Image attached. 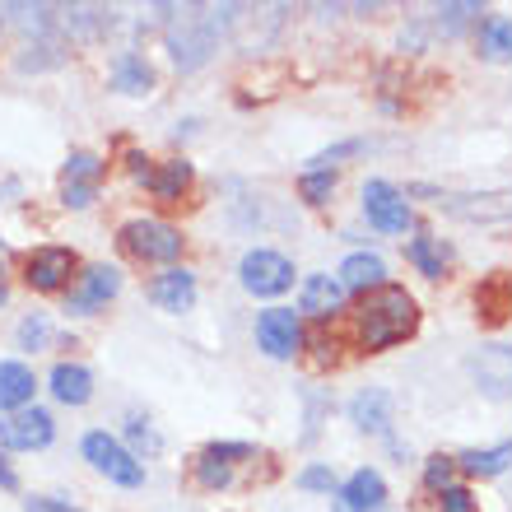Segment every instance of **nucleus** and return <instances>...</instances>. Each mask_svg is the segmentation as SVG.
<instances>
[{
    "label": "nucleus",
    "mask_w": 512,
    "mask_h": 512,
    "mask_svg": "<svg viewBox=\"0 0 512 512\" xmlns=\"http://www.w3.org/2000/svg\"><path fill=\"white\" fill-rule=\"evenodd\" d=\"M419 326V303L405 294L401 284H382L373 294H364L359 312H354V345L364 354H382L391 345H401Z\"/></svg>",
    "instance_id": "nucleus-1"
},
{
    "label": "nucleus",
    "mask_w": 512,
    "mask_h": 512,
    "mask_svg": "<svg viewBox=\"0 0 512 512\" xmlns=\"http://www.w3.org/2000/svg\"><path fill=\"white\" fill-rule=\"evenodd\" d=\"M224 10H210V5H187V10H173L168 19V52H173L177 70H201L219 47V19Z\"/></svg>",
    "instance_id": "nucleus-2"
},
{
    "label": "nucleus",
    "mask_w": 512,
    "mask_h": 512,
    "mask_svg": "<svg viewBox=\"0 0 512 512\" xmlns=\"http://www.w3.org/2000/svg\"><path fill=\"white\" fill-rule=\"evenodd\" d=\"M84 461L94 466L98 475H108L112 485H126V489H135V485H145V461L135 457L131 447H122L112 433H103V429H94V433H84Z\"/></svg>",
    "instance_id": "nucleus-3"
},
{
    "label": "nucleus",
    "mask_w": 512,
    "mask_h": 512,
    "mask_svg": "<svg viewBox=\"0 0 512 512\" xmlns=\"http://www.w3.org/2000/svg\"><path fill=\"white\" fill-rule=\"evenodd\" d=\"M122 247L135 256V261H177L182 256V233L173 229V224H163V219H126L122 224Z\"/></svg>",
    "instance_id": "nucleus-4"
},
{
    "label": "nucleus",
    "mask_w": 512,
    "mask_h": 512,
    "mask_svg": "<svg viewBox=\"0 0 512 512\" xmlns=\"http://www.w3.org/2000/svg\"><path fill=\"white\" fill-rule=\"evenodd\" d=\"M238 280H243L247 294L256 298H275L284 294L289 284H294V261L284 252H270V247H256V252L243 256V266H238Z\"/></svg>",
    "instance_id": "nucleus-5"
},
{
    "label": "nucleus",
    "mask_w": 512,
    "mask_h": 512,
    "mask_svg": "<svg viewBox=\"0 0 512 512\" xmlns=\"http://www.w3.org/2000/svg\"><path fill=\"white\" fill-rule=\"evenodd\" d=\"M256 345L270 354V359H294L303 350V322H298L294 308H266L256 317Z\"/></svg>",
    "instance_id": "nucleus-6"
},
{
    "label": "nucleus",
    "mask_w": 512,
    "mask_h": 512,
    "mask_svg": "<svg viewBox=\"0 0 512 512\" xmlns=\"http://www.w3.org/2000/svg\"><path fill=\"white\" fill-rule=\"evenodd\" d=\"M364 215H368V224L382 229V233H405L410 224H415L405 191H396L391 182H382V177H373V182L364 187Z\"/></svg>",
    "instance_id": "nucleus-7"
},
{
    "label": "nucleus",
    "mask_w": 512,
    "mask_h": 512,
    "mask_svg": "<svg viewBox=\"0 0 512 512\" xmlns=\"http://www.w3.org/2000/svg\"><path fill=\"white\" fill-rule=\"evenodd\" d=\"M103 173H108V168H103L98 154L75 149V154L66 159V173H61V205H66V210H84V205H94Z\"/></svg>",
    "instance_id": "nucleus-8"
},
{
    "label": "nucleus",
    "mask_w": 512,
    "mask_h": 512,
    "mask_svg": "<svg viewBox=\"0 0 512 512\" xmlns=\"http://www.w3.org/2000/svg\"><path fill=\"white\" fill-rule=\"evenodd\" d=\"M52 438H56V424L38 405L14 410V415L0 419V447H10V452H38V447H47Z\"/></svg>",
    "instance_id": "nucleus-9"
},
{
    "label": "nucleus",
    "mask_w": 512,
    "mask_h": 512,
    "mask_svg": "<svg viewBox=\"0 0 512 512\" xmlns=\"http://www.w3.org/2000/svg\"><path fill=\"white\" fill-rule=\"evenodd\" d=\"M75 252L70 247H38V252H28L24 261V280L28 289H38V294H56V289H66L70 275H75Z\"/></svg>",
    "instance_id": "nucleus-10"
},
{
    "label": "nucleus",
    "mask_w": 512,
    "mask_h": 512,
    "mask_svg": "<svg viewBox=\"0 0 512 512\" xmlns=\"http://www.w3.org/2000/svg\"><path fill=\"white\" fill-rule=\"evenodd\" d=\"M256 457L252 443H210L196 452V480H201L205 489H229L233 485V466L238 461Z\"/></svg>",
    "instance_id": "nucleus-11"
},
{
    "label": "nucleus",
    "mask_w": 512,
    "mask_h": 512,
    "mask_svg": "<svg viewBox=\"0 0 512 512\" xmlns=\"http://www.w3.org/2000/svg\"><path fill=\"white\" fill-rule=\"evenodd\" d=\"M471 378L494 401L512 396V345H485L480 354H471Z\"/></svg>",
    "instance_id": "nucleus-12"
},
{
    "label": "nucleus",
    "mask_w": 512,
    "mask_h": 512,
    "mask_svg": "<svg viewBox=\"0 0 512 512\" xmlns=\"http://www.w3.org/2000/svg\"><path fill=\"white\" fill-rule=\"evenodd\" d=\"M438 205L457 219H512V191H485V196H461V191H433Z\"/></svg>",
    "instance_id": "nucleus-13"
},
{
    "label": "nucleus",
    "mask_w": 512,
    "mask_h": 512,
    "mask_svg": "<svg viewBox=\"0 0 512 512\" xmlns=\"http://www.w3.org/2000/svg\"><path fill=\"white\" fill-rule=\"evenodd\" d=\"M382 503H387V480L364 466V471H354L350 480H345V489H336L331 512H378Z\"/></svg>",
    "instance_id": "nucleus-14"
},
{
    "label": "nucleus",
    "mask_w": 512,
    "mask_h": 512,
    "mask_svg": "<svg viewBox=\"0 0 512 512\" xmlns=\"http://www.w3.org/2000/svg\"><path fill=\"white\" fill-rule=\"evenodd\" d=\"M117 289H122V270H117V266H89L80 275V284H75V294H70V308L66 312H94V308H103Z\"/></svg>",
    "instance_id": "nucleus-15"
},
{
    "label": "nucleus",
    "mask_w": 512,
    "mask_h": 512,
    "mask_svg": "<svg viewBox=\"0 0 512 512\" xmlns=\"http://www.w3.org/2000/svg\"><path fill=\"white\" fill-rule=\"evenodd\" d=\"M345 284H340V275H308L303 280V294H298V308L308 312V317H336L340 308H345Z\"/></svg>",
    "instance_id": "nucleus-16"
},
{
    "label": "nucleus",
    "mask_w": 512,
    "mask_h": 512,
    "mask_svg": "<svg viewBox=\"0 0 512 512\" xmlns=\"http://www.w3.org/2000/svg\"><path fill=\"white\" fill-rule=\"evenodd\" d=\"M149 298H154L163 312H187L191 303H196V275L182 270V266L163 270V275L149 280Z\"/></svg>",
    "instance_id": "nucleus-17"
},
{
    "label": "nucleus",
    "mask_w": 512,
    "mask_h": 512,
    "mask_svg": "<svg viewBox=\"0 0 512 512\" xmlns=\"http://www.w3.org/2000/svg\"><path fill=\"white\" fill-rule=\"evenodd\" d=\"M33 391H38L33 368L19 364V359H5V364H0V410H5V415L28 410V405H33Z\"/></svg>",
    "instance_id": "nucleus-18"
},
{
    "label": "nucleus",
    "mask_w": 512,
    "mask_h": 512,
    "mask_svg": "<svg viewBox=\"0 0 512 512\" xmlns=\"http://www.w3.org/2000/svg\"><path fill=\"white\" fill-rule=\"evenodd\" d=\"M340 284L345 289H359V294H373L387 284V261L378 252H354L345 256V266H340Z\"/></svg>",
    "instance_id": "nucleus-19"
},
{
    "label": "nucleus",
    "mask_w": 512,
    "mask_h": 512,
    "mask_svg": "<svg viewBox=\"0 0 512 512\" xmlns=\"http://www.w3.org/2000/svg\"><path fill=\"white\" fill-rule=\"evenodd\" d=\"M350 419L364 433H387V424H391V396L382 387L359 391V396L350 401Z\"/></svg>",
    "instance_id": "nucleus-20"
},
{
    "label": "nucleus",
    "mask_w": 512,
    "mask_h": 512,
    "mask_svg": "<svg viewBox=\"0 0 512 512\" xmlns=\"http://www.w3.org/2000/svg\"><path fill=\"white\" fill-rule=\"evenodd\" d=\"M52 396L61 405H84L94 396V373L84 364H56L52 368Z\"/></svg>",
    "instance_id": "nucleus-21"
},
{
    "label": "nucleus",
    "mask_w": 512,
    "mask_h": 512,
    "mask_svg": "<svg viewBox=\"0 0 512 512\" xmlns=\"http://www.w3.org/2000/svg\"><path fill=\"white\" fill-rule=\"evenodd\" d=\"M112 89H122V94H131V98H145L149 89H154V70H149L145 56H135V52L117 56V61H112Z\"/></svg>",
    "instance_id": "nucleus-22"
},
{
    "label": "nucleus",
    "mask_w": 512,
    "mask_h": 512,
    "mask_svg": "<svg viewBox=\"0 0 512 512\" xmlns=\"http://www.w3.org/2000/svg\"><path fill=\"white\" fill-rule=\"evenodd\" d=\"M145 187L154 191L159 201H182V196H187V187H191V163L168 159V163H159V168H149Z\"/></svg>",
    "instance_id": "nucleus-23"
},
{
    "label": "nucleus",
    "mask_w": 512,
    "mask_h": 512,
    "mask_svg": "<svg viewBox=\"0 0 512 512\" xmlns=\"http://www.w3.org/2000/svg\"><path fill=\"white\" fill-rule=\"evenodd\" d=\"M457 466L466 475H480V480H489V475H503L512 466V443H499V447H471V452H461Z\"/></svg>",
    "instance_id": "nucleus-24"
},
{
    "label": "nucleus",
    "mask_w": 512,
    "mask_h": 512,
    "mask_svg": "<svg viewBox=\"0 0 512 512\" xmlns=\"http://www.w3.org/2000/svg\"><path fill=\"white\" fill-rule=\"evenodd\" d=\"M480 56L494 61V66H508L512 61V19L489 14L485 24H480Z\"/></svg>",
    "instance_id": "nucleus-25"
},
{
    "label": "nucleus",
    "mask_w": 512,
    "mask_h": 512,
    "mask_svg": "<svg viewBox=\"0 0 512 512\" xmlns=\"http://www.w3.org/2000/svg\"><path fill=\"white\" fill-rule=\"evenodd\" d=\"M405 261L419 270V275H429V280H443L447 270V247L438 238H415V243L405 247Z\"/></svg>",
    "instance_id": "nucleus-26"
},
{
    "label": "nucleus",
    "mask_w": 512,
    "mask_h": 512,
    "mask_svg": "<svg viewBox=\"0 0 512 512\" xmlns=\"http://www.w3.org/2000/svg\"><path fill=\"white\" fill-rule=\"evenodd\" d=\"M298 187H303V201L308 205H326V196L336 191V173L331 168H312V173H303Z\"/></svg>",
    "instance_id": "nucleus-27"
},
{
    "label": "nucleus",
    "mask_w": 512,
    "mask_h": 512,
    "mask_svg": "<svg viewBox=\"0 0 512 512\" xmlns=\"http://www.w3.org/2000/svg\"><path fill=\"white\" fill-rule=\"evenodd\" d=\"M475 14H480V5H471V0H457V5H443V10H438V28H443L447 38H452V33H461V28L471 24Z\"/></svg>",
    "instance_id": "nucleus-28"
},
{
    "label": "nucleus",
    "mask_w": 512,
    "mask_h": 512,
    "mask_svg": "<svg viewBox=\"0 0 512 512\" xmlns=\"http://www.w3.org/2000/svg\"><path fill=\"white\" fill-rule=\"evenodd\" d=\"M452 471H457V457H429V466H424V485L443 494V489L452 485Z\"/></svg>",
    "instance_id": "nucleus-29"
},
{
    "label": "nucleus",
    "mask_w": 512,
    "mask_h": 512,
    "mask_svg": "<svg viewBox=\"0 0 512 512\" xmlns=\"http://www.w3.org/2000/svg\"><path fill=\"white\" fill-rule=\"evenodd\" d=\"M47 336H52V331H47V317H24V322H19V345H24V350H42Z\"/></svg>",
    "instance_id": "nucleus-30"
},
{
    "label": "nucleus",
    "mask_w": 512,
    "mask_h": 512,
    "mask_svg": "<svg viewBox=\"0 0 512 512\" xmlns=\"http://www.w3.org/2000/svg\"><path fill=\"white\" fill-rule=\"evenodd\" d=\"M438 512H475V499L466 485H447L443 494H438Z\"/></svg>",
    "instance_id": "nucleus-31"
},
{
    "label": "nucleus",
    "mask_w": 512,
    "mask_h": 512,
    "mask_svg": "<svg viewBox=\"0 0 512 512\" xmlns=\"http://www.w3.org/2000/svg\"><path fill=\"white\" fill-rule=\"evenodd\" d=\"M298 485L303 489H326V494H331V489H336V475L326 471V466H308V471L298 475Z\"/></svg>",
    "instance_id": "nucleus-32"
},
{
    "label": "nucleus",
    "mask_w": 512,
    "mask_h": 512,
    "mask_svg": "<svg viewBox=\"0 0 512 512\" xmlns=\"http://www.w3.org/2000/svg\"><path fill=\"white\" fill-rule=\"evenodd\" d=\"M131 443H135V447H145V452H159V433L149 429L145 419H131Z\"/></svg>",
    "instance_id": "nucleus-33"
},
{
    "label": "nucleus",
    "mask_w": 512,
    "mask_h": 512,
    "mask_svg": "<svg viewBox=\"0 0 512 512\" xmlns=\"http://www.w3.org/2000/svg\"><path fill=\"white\" fill-rule=\"evenodd\" d=\"M24 512H80V508H70L66 499H28Z\"/></svg>",
    "instance_id": "nucleus-34"
},
{
    "label": "nucleus",
    "mask_w": 512,
    "mask_h": 512,
    "mask_svg": "<svg viewBox=\"0 0 512 512\" xmlns=\"http://www.w3.org/2000/svg\"><path fill=\"white\" fill-rule=\"evenodd\" d=\"M5 298H10V289H5V280H0V303H5Z\"/></svg>",
    "instance_id": "nucleus-35"
},
{
    "label": "nucleus",
    "mask_w": 512,
    "mask_h": 512,
    "mask_svg": "<svg viewBox=\"0 0 512 512\" xmlns=\"http://www.w3.org/2000/svg\"><path fill=\"white\" fill-rule=\"evenodd\" d=\"M0 28H5V10H0Z\"/></svg>",
    "instance_id": "nucleus-36"
},
{
    "label": "nucleus",
    "mask_w": 512,
    "mask_h": 512,
    "mask_svg": "<svg viewBox=\"0 0 512 512\" xmlns=\"http://www.w3.org/2000/svg\"><path fill=\"white\" fill-rule=\"evenodd\" d=\"M508 289H512V284H508Z\"/></svg>",
    "instance_id": "nucleus-37"
}]
</instances>
